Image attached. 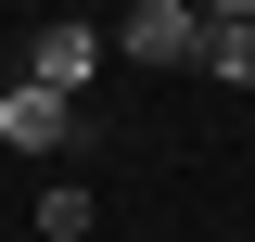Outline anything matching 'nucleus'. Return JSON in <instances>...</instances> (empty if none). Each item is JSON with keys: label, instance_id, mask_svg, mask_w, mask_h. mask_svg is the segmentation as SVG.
<instances>
[{"label": "nucleus", "instance_id": "obj_1", "mask_svg": "<svg viewBox=\"0 0 255 242\" xmlns=\"http://www.w3.org/2000/svg\"><path fill=\"white\" fill-rule=\"evenodd\" d=\"M102 51H115V38L64 13V26H38V38H26V64H13V77H38V90H64V102H77V90L102 77Z\"/></svg>", "mask_w": 255, "mask_h": 242}, {"label": "nucleus", "instance_id": "obj_2", "mask_svg": "<svg viewBox=\"0 0 255 242\" xmlns=\"http://www.w3.org/2000/svg\"><path fill=\"white\" fill-rule=\"evenodd\" d=\"M115 51L128 64H204V0H140L115 26Z\"/></svg>", "mask_w": 255, "mask_h": 242}, {"label": "nucleus", "instance_id": "obj_3", "mask_svg": "<svg viewBox=\"0 0 255 242\" xmlns=\"http://www.w3.org/2000/svg\"><path fill=\"white\" fill-rule=\"evenodd\" d=\"M0 140H13V153H64V140H77V102L38 90V77H0Z\"/></svg>", "mask_w": 255, "mask_h": 242}, {"label": "nucleus", "instance_id": "obj_4", "mask_svg": "<svg viewBox=\"0 0 255 242\" xmlns=\"http://www.w3.org/2000/svg\"><path fill=\"white\" fill-rule=\"evenodd\" d=\"M204 77H230V90H255V26H204Z\"/></svg>", "mask_w": 255, "mask_h": 242}, {"label": "nucleus", "instance_id": "obj_5", "mask_svg": "<svg viewBox=\"0 0 255 242\" xmlns=\"http://www.w3.org/2000/svg\"><path fill=\"white\" fill-rule=\"evenodd\" d=\"M38 230L51 242H90V191H38Z\"/></svg>", "mask_w": 255, "mask_h": 242}, {"label": "nucleus", "instance_id": "obj_6", "mask_svg": "<svg viewBox=\"0 0 255 242\" xmlns=\"http://www.w3.org/2000/svg\"><path fill=\"white\" fill-rule=\"evenodd\" d=\"M204 26H255V0H204Z\"/></svg>", "mask_w": 255, "mask_h": 242}, {"label": "nucleus", "instance_id": "obj_7", "mask_svg": "<svg viewBox=\"0 0 255 242\" xmlns=\"http://www.w3.org/2000/svg\"><path fill=\"white\" fill-rule=\"evenodd\" d=\"M0 77H13V51H0Z\"/></svg>", "mask_w": 255, "mask_h": 242}]
</instances>
